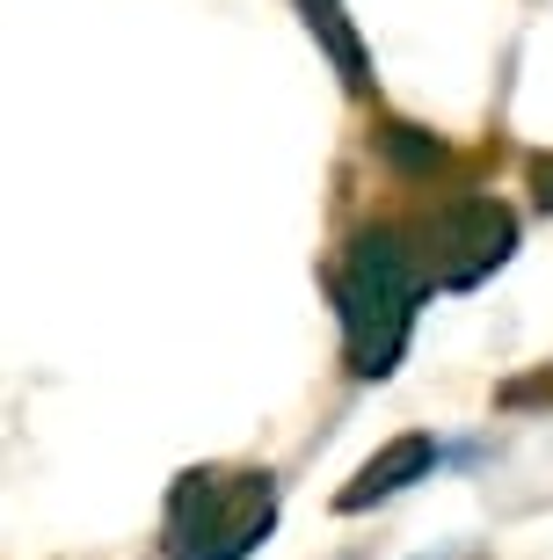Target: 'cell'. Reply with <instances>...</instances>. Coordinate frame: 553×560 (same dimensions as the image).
<instances>
[{
    "instance_id": "6da1fadb",
    "label": "cell",
    "mask_w": 553,
    "mask_h": 560,
    "mask_svg": "<svg viewBox=\"0 0 553 560\" xmlns=\"http://www.w3.org/2000/svg\"><path fill=\"white\" fill-rule=\"evenodd\" d=\"M335 291V313H343V357L357 378H387L408 350V328H415V306H423V255L401 226H371L349 241V255L335 262L329 277Z\"/></svg>"
},
{
    "instance_id": "7a4b0ae2",
    "label": "cell",
    "mask_w": 553,
    "mask_h": 560,
    "mask_svg": "<svg viewBox=\"0 0 553 560\" xmlns=\"http://www.w3.org/2000/svg\"><path fill=\"white\" fill-rule=\"evenodd\" d=\"M277 524L269 474H183L168 495L161 553L168 560H247Z\"/></svg>"
},
{
    "instance_id": "3957f363",
    "label": "cell",
    "mask_w": 553,
    "mask_h": 560,
    "mask_svg": "<svg viewBox=\"0 0 553 560\" xmlns=\"http://www.w3.org/2000/svg\"><path fill=\"white\" fill-rule=\"evenodd\" d=\"M517 248V219L495 197H451L445 211H437L430 226H423V241H415V255H423V277L445 291H466L481 284L488 270H503Z\"/></svg>"
},
{
    "instance_id": "277c9868",
    "label": "cell",
    "mask_w": 553,
    "mask_h": 560,
    "mask_svg": "<svg viewBox=\"0 0 553 560\" xmlns=\"http://www.w3.org/2000/svg\"><path fill=\"white\" fill-rule=\"evenodd\" d=\"M430 466H437V444H430V436H393L387 452H371V458H365V474H357L343 495H335V510H371V502L401 495L408 480H423Z\"/></svg>"
},
{
    "instance_id": "5b68a950",
    "label": "cell",
    "mask_w": 553,
    "mask_h": 560,
    "mask_svg": "<svg viewBox=\"0 0 553 560\" xmlns=\"http://www.w3.org/2000/svg\"><path fill=\"white\" fill-rule=\"evenodd\" d=\"M299 8H307V30L321 37V51L335 59L343 88H365V44H357V30L343 22V0H299Z\"/></svg>"
},
{
    "instance_id": "8992f818",
    "label": "cell",
    "mask_w": 553,
    "mask_h": 560,
    "mask_svg": "<svg viewBox=\"0 0 553 560\" xmlns=\"http://www.w3.org/2000/svg\"><path fill=\"white\" fill-rule=\"evenodd\" d=\"M379 145H387V161H401V167H437V161H445V145L423 139L415 125H387V131H379Z\"/></svg>"
},
{
    "instance_id": "52a82bcc",
    "label": "cell",
    "mask_w": 553,
    "mask_h": 560,
    "mask_svg": "<svg viewBox=\"0 0 553 560\" xmlns=\"http://www.w3.org/2000/svg\"><path fill=\"white\" fill-rule=\"evenodd\" d=\"M532 197L553 211V153H546V161H532Z\"/></svg>"
}]
</instances>
